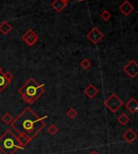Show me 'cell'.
Wrapping results in <instances>:
<instances>
[{"label":"cell","mask_w":138,"mask_h":154,"mask_svg":"<svg viewBox=\"0 0 138 154\" xmlns=\"http://www.w3.org/2000/svg\"><path fill=\"white\" fill-rule=\"evenodd\" d=\"M86 36L91 42H92L93 44H97L104 38V34L97 28L95 27L89 31V33L87 34Z\"/></svg>","instance_id":"52a82bcc"},{"label":"cell","mask_w":138,"mask_h":154,"mask_svg":"<svg viewBox=\"0 0 138 154\" xmlns=\"http://www.w3.org/2000/svg\"><path fill=\"white\" fill-rule=\"evenodd\" d=\"M4 74V76H5V77H6L8 81H10V82H12V78H13V74H12V72H7V73H5V74Z\"/></svg>","instance_id":"7402d4cb"},{"label":"cell","mask_w":138,"mask_h":154,"mask_svg":"<svg viewBox=\"0 0 138 154\" xmlns=\"http://www.w3.org/2000/svg\"><path fill=\"white\" fill-rule=\"evenodd\" d=\"M84 93L87 97L90 99H93L96 94H98V89L96 88L95 86H93L92 84H90L86 86V88L84 91Z\"/></svg>","instance_id":"7c38bea8"},{"label":"cell","mask_w":138,"mask_h":154,"mask_svg":"<svg viewBox=\"0 0 138 154\" xmlns=\"http://www.w3.org/2000/svg\"><path fill=\"white\" fill-rule=\"evenodd\" d=\"M1 120L3 121V123H6V124H9V123H12V121H13V117L12 116V115H10L9 113H6L4 114L1 118Z\"/></svg>","instance_id":"2e32d148"},{"label":"cell","mask_w":138,"mask_h":154,"mask_svg":"<svg viewBox=\"0 0 138 154\" xmlns=\"http://www.w3.org/2000/svg\"><path fill=\"white\" fill-rule=\"evenodd\" d=\"M10 83H11V82L7 79L3 73L0 72V92L3 91Z\"/></svg>","instance_id":"5bb4252c"},{"label":"cell","mask_w":138,"mask_h":154,"mask_svg":"<svg viewBox=\"0 0 138 154\" xmlns=\"http://www.w3.org/2000/svg\"><path fill=\"white\" fill-rule=\"evenodd\" d=\"M67 3L64 2L63 0H54L51 4V7L58 13H61L66 7Z\"/></svg>","instance_id":"8fae6325"},{"label":"cell","mask_w":138,"mask_h":154,"mask_svg":"<svg viewBox=\"0 0 138 154\" xmlns=\"http://www.w3.org/2000/svg\"><path fill=\"white\" fill-rule=\"evenodd\" d=\"M78 1H79V2H82V1H84V0H78Z\"/></svg>","instance_id":"d4e9b609"},{"label":"cell","mask_w":138,"mask_h":154,"mask_svg":"<svg viewBox=\"0 0 138 154\" xmlns=\"http://www.w3.org/2000/svg\"><path fill=\"white\" fill-rule=\"evenodd\" d=\"M77 115H78V111H76L74 108H73V107H71L69 111H67V115H68L70 119L75 118L77 116Z\"/></svg>","instance_id":"d6986e66"},{"label":"cell","mask_w":138,"mask_h":154,"mask_svg":"<svg viewBox=\"0 0 138 154\" xmlns=\"http://www.w3.org/2000/svg\"><path fill=\"white\" fill-rule=\"evenodd\" d=\"M17 138H18V140H19V141L21 143V145H22L23 146H25L26 145H28V144L30 142L28 138H26V137L24 136H22V135H20V136L17 137Z\"/></svg>","instance_id":"ffe728a7"},{"label":"cell","mask_w":138,"mask_h":154,"mask_svg":"<svg viewBox=\"0 0 138 154\" xmlns=\"http://www.w3.org/2000/svg\"><path fill=\"white\" fill-rule=\"evenodd\" d=\"M90 154H99V153L96 151H92L91 153H90Z\"/></svg>","instance_id":"603a6c76"},{"label":"cell","mask_w":138,"mask_h":154,"mask_svg":"<svg viewBox=\"0 0 138 154\" xmlns=\"http://www.w3.org/2000/svg\"><path fill=\"white\" fill-rule=\"evenodd\" d=\"M12 30V26L8 23L7 21H4L0 24V32L3 35H7Z\"/></svg>","instance_id":"4fadbf2b"},{"label":"cell","mask_w":138,"mask_h":154,"mask_svg":"<svg viewBox=\"0 0 138 154\" xmlns=\"http://www.w3.org/2000/svg\"><path fill=\"white\" fill-rule=\"evenodd\" d=\"M101 18L103 19L104 20H105V21H107V20H108L111 18V16H112V15H111V13H110L108 11H104V12H102V14H101Z\"/></svg>","instance_id":"44dd1931"},{"label":"cell","mask_w":138,"mask_h":154,"mask_svg":"<svg viewBox=\"0 0 138 154\" xmlns=\"http://www.w3.org/2000/svg\"><path fill=\"white\" fill-rule=\"evenodd\" d=\"M124 140L128 143H132L137 138V135L132 129H128L124 134H123Z\"/></svg>","instance_id":"30bf717a"},{"label":"cell","mask_w":138,"mask_h":154,"mask_svg":"<svg viewBox=\"0 0 138 154\" xmlns=\"http://www.w3.org/2000/svg\"><path fill=\"white\" fill-rule=\"evenodd\" d=\"M0 72H2V67L0 66Z\"/></svg>","instance_id":"cb8c5ba5"},{"label":"cell","mask_w":138,"mask_h":154,"mask_svg":"<svg viewBox=\"0 0 138 154\" xmlns=\"http://www.w3.org/2000/svg\"><path fill=\"white\" fill-rule=\"evenodd\" d=\"M119 10L120 11L121 13L124 15L128 16V15H129L134 11V7L132 6L129 1L125 0L124 3L119 7Z\"/></svg>","instance_id":"ba28073f"},{"label":"cell","mask_w":138,"mask_h":154,"mask_svg":"<svg viewBox=\"0 0 138 154\" xmlns=\"http://www.w3.org/2000/svg\"><path fill=\"white\" fill-rule=\"evenodd\" d=\"M124 71L130 77L134 78L138 74V65L134 60H131L129 62L124 66Z\"/></svg>","instance_id":"5b68a950"},{"label":"cell","mask_w":138,"mask_h":154,"mask_svg":"<svg viewBox=\"0 0 138 154\" xmlns=\"http://www.w3.org/2000/svg\"><path fill=\"white\" fill-rule=\"evenodd\" d=\"M105 106L112 113H115L118 111V109L121 106L124 104L123 101L115 94H112L104 103Z\"/></svg>","instance_id":"277c9868"},{"label":"cell","mask_w":138,"mask_h":154,"mask_svg":"<svg viewBox=\"0 0 138 154\" xmlns=\"http://www.w3.org/2000/svg\"><path fill=\"white\" fill-rule=\"evenodd\" d=\"M44 86V84L40 85L34 78L31 77L21 88L19 89V93L26 103H33L45 93Z\"/></svg>","instance_id":"7a4b0ae2"},{"label":"cell","mask_w":138,"mask_h":154,"mask_svg":"<svg viewBox=\"0 0 138 154\" xmlns=\"http://www.w3.org/2000/svg\"><path fill=\"white\" fill-rule=\"evenodd\" d=\"M125 107L127 108V110L129 111L130 113H136L138 110V103L137 101L134 99V98H131L128 103H126L125 105Z\"/></svg>","instance_id":"9c48e42d"},{"label":"cell","mask_w":138,"mask_h":154,"mask_svg":"<svg viewBox=\"0 0 138 154\" xmlns=\"http://www.w3.org/2000/svg\"><path fill=\"white\" fill-rule=\"evenodd\" d=\"M118 122L120 123L121 125H126L127 123L129 121V118L125 114H121L118 118H117Z\"/></svg>","instance_id":"9a60e30c"},{"label":"cell","mask_w":138,"mask_h":154,"mask_svg":"<svg viewBox=\"0 0 138 154\" xmlns=\"http://www.w3.org/2000/svg\"><path fill=\"white\" fill-rule=\"evenodd\" d=\"M22 39L26 42L27 45H28L29 46H32L34 45L35 43L37 41L38 39H39V36H38V35L32 29L29 28L28 30L23 35Z\"/></svg>","instance_id":"8992f818"},{"label":"cell","mask_w":138,"mask_h":154,"mask_svg":"<svg viewBox=\"0 0 138 154\" xmlns=\"http://www.w3.org/2000/svg\"><path fill=\"white\" fill-rule=\"evenodd\" d=\"M47 131L49 132V134L55 135L58 131V128L54 124H51L47 129Z\"/></svg>","instance_id":"ac0fdd59"},{"label":"cell","mask_w":138,"mask_h":154,"mask_svg":"<svg viewBox=\"0 0 138 154\" xmlns=\"http://www.w3.org/2000/svg\"><path fill=\"white\" fill-rule=\"evenodd\" d=\"M80 66L84 69H89L91 66V63L89 59H87V58H84L82 60L80 63Z\"/></svg>","instance_id":"e0dca14e"},{"label":"cell","mask_w":138,"mask_h":154,"mask_svg":"<svg viewBox=\"0 0 138 154\" xmlns=\"http://www.w3.org/2000/svg\"><path fill=\"white\" fill-rule=\"evenodd\" d=\"M44 118H40L30 107H27L11 124L19 134L31 141L46 126Z\"/></svg>","instance_id":"6da1fadb"},{"label":"cell","mask_w":138,"mask_h":154,"mask_svg":"<svg viewBox=\"0 0 138 154\" xmlns=\"http://www.w3.org/2000/svg\"><path fill=\"white\" fill-rule=\"evenodd\" d=\"M18 138L10 130H7L0 137V151L4 154H14L18 149H23Z\"/></svg>","instance_id":"3957f363"}]
</instances>
